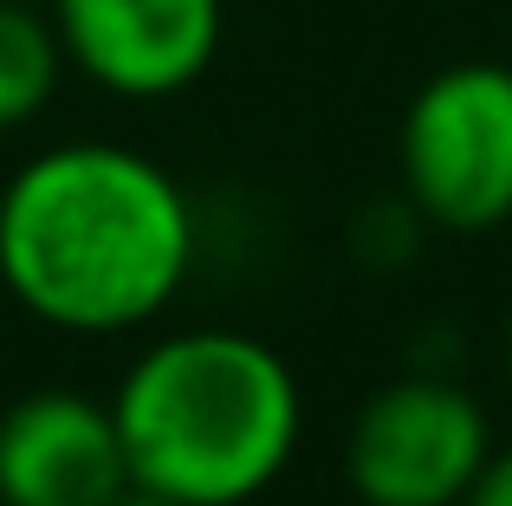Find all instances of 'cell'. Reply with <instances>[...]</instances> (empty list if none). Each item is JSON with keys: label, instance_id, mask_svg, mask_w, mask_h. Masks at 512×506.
Listing matches in <instances>:
<instances>
[{"label": "cell", "instance_id": "8", "mask_svg": "<svg viewBox=\"0 0 512 506\" xmlns=\"http://www.w3.org/2000/svg\"><path fill=\"white\" fill-rule=\"evenodd\" d=\"M461 506H512V448H493L487 468H480V481L467 487Z\"/></svg>", "mask_w": 512, "mask_h": 506}, {"label": "cell", "instance_id": "1", "mask_svg": "<svg viewBox=\"0 0 512 506\" xmlns=\"http://www.w3.org/2000/svg\"><path fill=\"white\" fill-rule=\"evenodd\" d=\"M195 266V202L156 156L78 137L0 189V286L26 318L117 338L163 318Z\"/></svg>", "mask_w": 512, "mask_h": 506}, {"label": "cell", "instance_id": "11", "mask_svg": "<svg viewBox=\"0 0 512 506\" xmlns=\"http://www.w3.org/2000/svg\"><path fill=\"white\" fill-rule=\"evenodd\" d=\"M33 7H46V0H33Z\"/></svg>", "mask_w": 512, "mask_h": 506}, {"label": "cell", "instance_id": "5", "mask_svg": "<svg viewBox=\"0 0 512 506\" xmlns=\"http://www.w3.org/2000/svg\"><path fill=\"white\" fill-rule=\"evenodd\" d=\"M65 65L130 104L182 98L221 52V0H46Z\"/></svg>", "mask_w": 512, "mask_h": 506}, {"label": "cell", "instance_id": "7", "mask_svg": "<svg viewBox=\"0 0 512 506\" xmlns=\"http://www.w3.org/2000/svg\"><path fill=\"white\" fill-rule=\"evenodd\" d=\"M65 78V46L52 13L33 0H0V130L33 124Z\"/></svg>", "mask_w": 512, "mask_h": 506}, {"label": "cell", "instance_id": "9", "mask_svg": "<svg viewBox=\"0 0 512 506\" xmlns=\"http://www.w3.org/2000/svg\"><path fill=\"white\" fill-rule=\"evenodd\" d=\"M111 506H175V500H163V494H150V487H124Z\"/></svg>", "mask_w": 512, "mask_h": 506}, {"label": "cell", "instance_id": "4", "mask_svg": "<svg viewBox=\"0 0 512 506\" xmlns=\"http://www.w3.org/2000/svg\"><path fill=\"white\" fill-rule=\"evenodd\" d=\"M493 455V422L448 377H396L363 396L344 435V481L363 506H461Z\"/></svg>", "mask_w": 512, "mask_h": 506}, {"label": "cell", "instance_id": "10", "mask_svg": "<svg viewBox=\"0 0 512 506\" xmlns=\"http://www.w3.org/2000/svg\"><path fill=\"white\" fill-rule=\"evenodd\" d=\"M506 370H512V318H506Z\"/></svg>", "mask_w": 512, "mask_h": 506}, {"label": "cell", "instance_id": "3", "mask_svg": "<svg viewBox=\"0 0 512 506\" xmlns=\"http://www.w3.org/2000/svg\"><path fill=\"white\" fill-rule=\"evenodd\" d=\"M396 169L409 208L448 234L512 221V65H441L402 111Z\"/></svg>", "mask_w": 512, "mask_h": 506}, {"label": "cell", "instance_id": "6", "mask_svg": "<svg viewBox=\"0 0 512 506\" xmlns=\"http://www.w3.org/2000/svg\"><path fill=\"white\" fill-rule=\"evenodd\" d=\"M130 487L104 396L39 383L0 409V506H111Z\"/></svg>", "mask_w": 512, "mask_h": 506}, {"label": "cell", "instance_id": "2", "mask_svg": "<svg viewBox=\"0 0 512 506\" xmlns=\"http://www.w3.org/2000/svg\"><path fill=\"white\" fill-rule=\"evenodd\" d=\"M130 487L175 506H247L292 468L305 390L253 331L201 325L150 338L111 390Z\"/></svg>", "mask_w": 512, "mask_h": 506}]
</instances>
